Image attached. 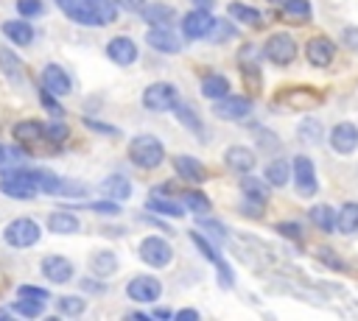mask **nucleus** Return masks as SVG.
Returning <instances> with one entry per match:
<instances>
[{
  "instance_id": "dca6fc26",
  "label": "nucleus",
  "mask_w": 358,
  "mask_h": 321,
  "mask_svg": "<svg viewBox=\"0 0 358 321\" xmlns=\"http://www.w3.org/2000/svg\"><path fill=\"white\" fill-rule=\"evenodd\" d=\"M42 274H45L50 282L64 285V282L73 279V262L64 260V257H59V254H50V257L42 260Z\"/></svg>"
},
{
  "instance_id": "4be33fe9",
  "label": "nucleus",
  "mask_w": 358,
  "mask_h": 321,
  "mask_svg": "<svg viewBox=\"0 0 358 321\" xmlns=\"http://www.w3.org/2000/svg\"><path fill=\"white\" fill-rule=\"evenodd\" d=\"M165 195H168V193H154V190H151V198H148V204H145V207H148L151 212H157V215L182 218V215H185V209H182L176 201H168Z\"/></svg>"
},
{
  "instance_id": "bb28decb",
  "label": "nucleus",
  "mask_w": 358,
  "mask_h": 321,
  "mask_svg": "<svg viewBox=\"0 0 358 321\" xmlns=\"http://www.w3.org/2000/svg\"><path fill=\"white\" fill-rule=\"evenodd\" d=\"M78 218L73 215V212H53L50 218H48V229L50 232H56V234H76L78 232Z\"/></svg>"
},
{
  "instance_id": "c756f323",
  "label": "nucleus",
  "mask_w": 358,
  "mask_h": 321,
  "mask_svg": "<svg viewBox=\"0 0 358 321\" xmlns=\"http://www.w3.org/2000/svg\"><path fill=\"white\" fill-rule=\"evenodd\" d=\"M280 17L285 22H305L310 17V3L308 0H285Z\"/></svg>"
},
{
  "instance_id": "2eb2a0df",
  "label": "nucleus",
  "mask_w": 358,
  "mask_h": 321,
  "mask_svg": "<svg viewBox=\"0 0 358 321\" xmlns=\"http://www.w3.org/2000/svg\"><path fill=\"white\" fill-rule=\"evenodd\" d=\"M106 56H109L115 64L129 67V64L137 61V45H134L129 36H115V39H109V45H106Z\"/></svg>"
},
{
  "instance_id": "f8f14e48",
  "label": "nucleus",
  "mask_w": 358,
  "mask_h": 321,
  "mask_svg": "<svg viewBox=\"0 0 358 321\" xmlns=\"http://www.w3.org/2000/svg\"><path fill=\"white\" fill-rule=\"evenodd\" d=\"M145 42L157 53H179V47H182V42H179L176 31H171V25H151V31H145Z\"/></svg>"
},
{
  "instance_id": "603ef678",
  "label": "nucleus",
  "mask_w": 358,
  "mask_h": 321,
  "mask_svg": "<svg viewBox=\"0 0 358 321\" xmlns=\"http://www.w3.org/2000/svg\"><path fill=\"white\" fill-rule=\"evenodd\" d=\"M42 103H45V109H48V112H53V114H59V117H62V106L53 100V92H48L45 87H42Z\"/></svg>"
},
{
  "instance_id": "6e6552de",
  "label": "nucleus",
  "mask_w": 358,
  "mask_h": 321,
  "mask_svg": "<svg viewBox=\"0 0 358 321\" xmlns=\"http://www.w3.org/2000/svg\"><path fill=\"white\" fill-rule=\"evenodd\" d=\"M263 53H266V59L268 61H274V64H291L294 61V56H296V42L288 36V33H274V36H268V42L263 45Z\"/></svg>"
},
{
  "instance_id": "de8ad7c7",
  "label": "nucleus",
  "mask_w": 358,
  "mask_h": 321,
  "mask_svg": "<svg viewBox=\"0 0 358 321\" xmlns=\"http://www.w3.org/2000/svg\"><path fill=\"white\" fill-rule=\"evenodd\" d=\"M215 265H218V285H221V288H232V285H235V276H232V268H229L227 262H221V260H218Z\"/></svg>"
},
{
  "instance_id": "9d476101",
  "label": "nucleus",
  "mask_w": 358,
  "mask_h": 321,
  "mask_svg": "<svg viewBox=\"0 0 358 321\" xmlns=\"http://www.w3.org/2000/svg\"><path fill=\"white\" fill-rule=\"evenodd\" d=\"M213 22H215V17L210 14V8L199 6V8H193V11H187L182 17V31H185L187 39H207Z\"/></svg>"
},
{
  "instance_id": "09e8293b",
  "label": "nucleus",
  "mask_w": 358,
  "mask_h": 321,
  "mask_svg": "<svg viewBox=\"0 0 358 321\" xmlns=\"http://www.w3.org/2000/svg\"><path fill=\"white\" fill-rule=\"evenodd\" d=\"M87 209L101 212V215H117V212H120V207H117L115 201H95V204H90Z\"/></svg>"
},
{
  "instance_id": "423d86ee",
  "label": "nucleus",
  "mask_w": 358,
  "mask_h": 321,
  "mask_svg": "<svg viewBox=\"0 0 358 321\" xmlns=\"http://www.w3.org/2000/svg\"><path fill=\"white\" fill-rule=\"evenodd\" d=\"M137 254H140V260H143L145 265H151V268H165V265L173 260V248H171V243H168L165 237H157V234L145 237V240L140 243Z\"/></svg>"
},
{
  "instance_id": "6e6d98bb",
  "label": "nucleus",
  "mask_w": 358,
  "mask_h": 321,
  "mask_svg": "<svg viewBox=\"0 0 358 321\" xmlns=\"http://www.w3.org/2000/svg\"><path fill=\"white\" fill-rule=\"evenodd\" d=\"M84 290H92V293H101V290H103V285H98V282H90V279H87V282H84Z\"/></svg>"
},
{
  "instance_id": "864d4df0",
  "label": "nucleus",
  "mask_w": 358,
  "mask_h": 321,
  "mask_svg": "<svg viewBox=\"0 0 358 321\" xmlns=\"http://www.w3.org/2000/svg\"><path fill=\"white\" fill-rule=\"evenodd\" d=\"M84 123H87L90 128H95V131H103V134H112V137L117 134V128H115V126H103V123H98V120H92V117H87Z\"/></svg>"
},
{
  "instance_id": "6ab92c4d",
  "label": "nucleus",
  "mask_w": 358,
  "mask_h": 321,
  "mask_svg": "<svg viewBox=\"0 0 358 321\" xmlns=\"http://www.w3.org/2000/svg\"><path fill=\"white\" fill-rule=\"evenodd\" d=\"M280 98H282V103H288L291 109H310V106H316V103L322 100V98H319V92H316V89H310V87L288 89V92H282Z\"/></svg>"
},
{
  "instance_id": "412c9836",
  "label": "nucleus",
  "mask_w": 358,
  "mask_h": 321,
  "mask_svg": "<svg viewBox=\"0 0 358 321\" xmlns=\"http://www.w3.org/2000/svg\"><path fill=\"white\" fill-rule=\"evenodd\" d=\"M176 173L185 179V181H193V184H199V181H204V167H201V162L196 159V156H176Z\"/></svg>"
},
{
  "instance_id": "a211bd4d",
  "label": "nucleus",
  "mask_w": 358,
  "mask_h": 321,
  "mask_svg": "<svg viewBox=\"0 0 358 321\" xmlns=\"http://www.w3.org/2000/svg\"><path fill=\"white\" fill-rule=\"evenodd\" d=\"M42 87L48 92H53V95H67L70 92V78L59 64H48L42 70Z\"/></svg>"
},
{
  "instance_id": "9b49d317",
  "label": "nucleus",
  "mask_w": 358,
  "mask_h": 321,
  "mask_svg": "<svg viewBox=\"0 0 358 321\" xmlns=\"http://www.w3.org/2000/svg\"><path fill=\"white\" fill-rule=\"evenodd\" d=\"M252 112V100L249 98H241V95H224L213 103V114L215 117H224V120H241Z\"/></svg>"
},
{
  "instance_id": "bf43d9fd",
  "label": "nucleus",
  "mask_w": 358,
  "mask_h": 321,
  "mask_svg": "<svg viewBox=\"0 0 358 321\" xmlns=\"http://www.w3.org/2000/svg\"><path fill=\"white\" fill-rule=\"evenodd\" d=\"M193 3H196V6H201V8H207V3H210V0H193Z\"/></svg>"
},
{
  "instance_id": "4c0bfd02",
  "label": "nucleus",
  "mask_w": 358,
  "mask_h": 321,
  "mask_svg": "<svg viewBox=\"0 0 358 321\" xmlns=\"http://www.w3.org/2000/svg\"><path fill=\"white\" fill-rule=\"evenodd\" d=\"M56 307H59V313H64V315H81L84 307H87V301H84L81 296H62V299L56 301Z\"/></svg>"
},
{
  "instance_id": "0eeeda50",
  "label": "nucleus",
  "mask_w": 358,
  "mask_h": 321,
  "mask_svg": "<svg viewBox=\"0 0 358 321\" xmlns=\"http://www.w3.org/2000/svg\"><path fill=\"white\" fill-rule=\"evenodd\" d=\"M291 173H294V184H296V193H299V195H313V193L319 190L313 162H310L305 154H299V156L291 159Z\"/></svg>"
},
{
  "instance_id": "f257e3e1",
  "label": "nucleus",
  "mask_w": 358,
  "mask_h": 321,
  "mask_svg": "<svg viewBox=\"0 0 358 321\" xmlns=\"http://www.w3.org/2000/svg\"><path fill=\"white\" fill-rule=\"evenodd\" d=\"M62 11L81 25H109L117 17V3L112 0H59Z\"/></svg>"
},
{
  "instance_id": "ea45409f",
  "label": "nucleus",
  "mask_w": 358,
  "mask_h": 321,
  "mask_svg": "<svg viewBox=\"0 0 358 321\" xmlns=\"http://www.w3.org/2000/svg\"><path fill=\"white\" fill-rule=\"evenodd\" d=\"M241 190H243V195H246V198H255V201H266V187H263L257 179H252L249 173L243 176V181H241Z\"/></svg>"
},
{
  "instance_id": "7c9ffc66",
  "label": "nucleus",
  "mask_w": 358,
  "mask_h": 321,
  "mask_svg": "<svg viewBox=\"0 0 358 321\" xmlns=\"http://www.w3.org/2000/svg\"><path fill=\"white\" fill-rule=\"evenodd\" d=\"M308 218H310L322 232L336 229V212H333L327 204H313V207L308 209Z\"/></svg>"
},
{
  "instance_id": "5fc2aeb1",
  "label": "nucleus",
  "mask_w": 358,
  "mask_h": 321,
  "mask_svg": "<svg viewBox=\"0 0 358 321\" xmlns=\"http://www.w3.org/2000/svg\"><path fill=\"white\" fill-rule=\"evenodd\" d=\"M115 3L126 11H143V6H145V0H115Z\"/></svg>"
},
{
  "instance_id": "052dcab7",
  "label": "nucleus",
  "mask_w": 358,
  "mask_h": 321,
  "mask_svg": "<svg viewBox=\"0 0 358 321\" xmlns=\"http://www.w3.org/2000/svg\"><path fill=\"white\" fill-rule=\"evenodd\" d=\"M268 3H280V6H282V3H285V0H268Z\"/></svg>"
},
{
  "instance_id": "aec40b11",
  "label": "nucleus",
  "mask_w": 358,
  "mask_h": 321,
  "mask_svg": "<svg viewBox=\"0 0 358 321\" xmlns=\"http://www.w3.org/2000/svg\"><path fill=\"white\" fill-rule=\"evenodd\" d=\"M101 193L109 195L112 201H126L131 195V181L126 176H120V173H112V176H106L101 181Z\"/></svg>"
},
{
  "instance_id": "c03bdc74",
  "label": "nucleus",
  "mask_w": 358,
  "mask_h": 321,
  "mask_svg": "<svg viewBox=\"0 0 358 321\" xmlns=\"http://www.w3.org/2000/svg\"><path fill=\"white\" fill-rule=\"evenodd\" d=\"M190 240L196 243V248H199V251H201V254H204L210 262H218V254H215V248H213V246H210V243H207V240H204L199 232H190Z\"/></svg>"
},
{
  "instance_id": "13d9d810",
  "label": "nucleus",
  "mask_w": 358,
  "mask_h": 321,
  "mask_svg": "<svg viewBox=\"0 0 358 321\" xmlns=\"http://www.w3.org/2000/svg\"><path fill=\"white\" fill-rule=\"evenodd\" d=\"M154 318H171V310H154Z\"/></svg>"
},
{
  "instance_id": "37998d69",
  "label": "nucleus",
  "mask_w": 358,
  "mask_h": 321,
  "mask_svg": "<svg viewBox=\"0 0 358 321\" xmlns=\"http://www.w3.org/2000/svg\"><path fill=\"white\" fill-rule=\"evenodd\" d=\"M17 11L22 17H39L45 11V6H42V0H17Z\"/></svg>"
},
{
  "instance_id": "c9c22d12",
  "label": "nucleus",
  "mask_w": 358,
  "mask_h": 321,
  "mask_svg": "<svg viewBox=\"0 0 358 321\" xmlns=\"http://www.w3.org/2000/svg\"><path fill=\"white\" fill-rule=\"evenodd\" d=\"M232 36H235V25L227 22V20H215L213 28H210V33H207L210 42H227V39H232Z\"/></svg>"
},
{
  "instance_id": "39448f33",
  "label": "nucleus",
  "mask_w": 358,
  "mask_h": 321,
  "mask_svg": "<svg viewBox=\"0 0 358 321\" xmlns=\"http://www.w3.org/2000/svg\"><path fill=\"white\" fill-rule=\"evenodd\" d=\"M39 234H42V229H39L36 221H31V218H17V221H11V223L3 229V240H6L8 246H14V248H28V246H34V243L39 240Z\"/></svg>"
},
{
  "instance_id": "a19ab883",
  "label": "nucleus",
  "mask_w": 358,
  "mask_h": 321,
  "mask_svg": "<svg viewBox=\"0 0 358 321\" xmlns=\"http://www.w3.org/2000/svg\"><path fill=\"white\" fill-rule=\"evenodd\" d=\"M185 207L193 209V212H207L210 209V198L193 190V193H185Z\"/></svg>"
},
{
  "instance_id": "79ce46f5",
  "label": "nucleus",
  "mask_w": 358,
  "mask_h": 321,
  "mask_svg": "<svg viewBox=\"0 0 358 321\" xmlns=\"http://www.w3.org/2000/svg\"><path fill=\"white\" fill-rule=\"evenodd\" d=\"M20 162H22V154H20V151H11V148H3V145H0V170L20 167Z\"/></svg>"
},
{
  "instance_id": "a878e982",
  "label": "nucleus",
  "mask_w": 358,
  "mask_h": 321,
  "mask_svg": "<svg viewBox=\"0 0 358 321\" xmlns=\"http://www.w3.org/2000/svg\"><path fill=\"white\" fill-rule=\"evenodd\" d=\"M11 134H14L17 142H36V140L45 137V126L36 123V120H20V123L11 128Z\"/></svg>"
},
{
  "instance_id": "f3484780",
  "label": "nucleus",
  "mask_w": 358,
  "mask_h": 321,
  "mask_svg": "<svg viewBox=\"0 0 358 321\" xmlns=\"http://www.w3.org/2000/svg\"><path fill=\"white\" fill-rule=\"evenodd\" d=\"M224 162H227L232 170H238V173H252L255 165H257V156H255V151L246 148V145H232V148H227Z\"/></svg>"
},
{
  "instance_id": "ddd939ff",
  "label": "nucleus",
  "mask_w": 358,
  "mask_h": 321,
  "mask_svg": "<svg viewBox=\"0 0 358 321\" xmlns=\"http://www.w3.org/2000/svg\"><path fill=\"white\" fill-rule=\"evenodd\" d=\"M305 56H308V61H310L313 67H327V64H333V59H336V45H333L327 36H313V39H308V45H305Z\"/></svg>"
},
{
  "instance_id": "72a5a7b5",
  "label": "nucleus",
  "mask_w": 358,
  "mask_h": 321,
  "mask_svg": "<svg viewBox=\"0 0 358 321\" xmlns=\"http://www.w3.org/2000/svg\"><path fill=\"white\" fill-rule=\"evenodd\" d=\"M0 67H3V73H6L11 81H20V75H22V64H20V59H17L8 47H0Z\"/></svg>"
},
{
  "instance_id": "20e7f679",
  "label": "nucleus",
  "mask_w": 358,
  "mask_h": 321,
  "mask_svg": "<svg viewBox=\"0 0 358 321\" xmlns=\"http://www.w3.org/2000/svg\"><path fill=\"white\" fill-rule=\"evenodd\" d=\"M179 103V89L168 81H157V84H148L145 92H143V106L148 112H168Z\"/></svg>"
},
{
  "instance_id": "f704fd0d",
  "label": "nucleus",
  "mask_w": 358,
  "mask_h": 321,
  "mask_svg": "<svg viewBox=\"0 0 358 321\" xmlns=\"http://www.w3.org/2000/svg\"><path fill=\"white\" fill-rule=\"evenodd\" d=\"M42 307H45V301H39V299H22L20 296V301L11 304V313H20L25 318H36V315H42Z\"/></svg>"
},
{
  "instance_id": "3c124183",
  "label": "nucleus",
  "mask_w": 358,
  "mask_h": 321,
  "mask_svg": "<svg viewBox=\"0 0 358 321\" xmlns=\"http://www.w3.org/2000/svg\"><path fill=\"white\" fill-rule=\"evenodd\" d=\"M277 232H280L282 237H294V240H299V237H302L299 223H277Z\"/></svg>"
},
{
  "instance_id": "473e14b6",
  "label": "nucleus",
  "mask_w": 358,
  "mask_h": 321,
  "mask_svg": "<svg viewBox=\"0 0 358 321\" xmlns=\"http://www.w3.org/2000/svg\"><path fill=\"white\" fill-rule=\"evenodd\" d=\"M229 14L238 20V22H243V25H260V11L255 8V6H246V3H229Z\"/></svg>"
},
{
  "instance_id": "c85d7f7f",
  "label": "nucleus",
  "mask_w": 358,
  "mask_h": 321,
  "mask_svg": "<svg viewBox=\"0 0 358 321\" xmlns=\"http://www.w3.org/2000/svg\"><path fill=\"white\" fill-rule=\"evenodd\" d=\"M117 268V257L112 251H95L92 260H90V271L95 276H112Z\"/></svg>"
},
{
  "instance_id": "a18cd8bd",
  "label": "nucleus",
  "mask_w": 358,
  "mask_h": 321,
  "mask_svg": "<svg viewBox=\"0 0 358 321\" xmlns=\"http://www.w3.org/2000/svg\"><path fill=\"white\" fill-rule=\"evenodd\" d=\"M45 137H48L50 142H62V140L67 137V126L59 123V120H53L50 126H45Z\"/></svg>"
},
{
  "instance_id": "1a4fd4ad",
  "label": "nucleus",
  "mask_w": 358,
  "mask_h": 321,
  "mask_svg": "<svg viewBox=\"0 0 358 321\" xmlns=\"http://www.w3.org/2000/svg\"><path fill=\"white\" fill-rule=\"evenodd\" d=\"M126 293H129L131 301L151 304V301H157L162 296V282L157 276H134V279H129Z\"/></svg>"
},
{
  "instance_id": "393cba45",
  "label": "nucleus",
  "mask_w": 358,
  "mask_h": 321,
  "mask_svg": "<svg viewBox=\"0 0 358 321\" xmlns=\"http://www.w3.org/2000/svg\"><path fill=\"white\" fill-rule=\"evenodd\" d=\"M143 20L148 22V25H171L173 22V8L171 6H165V3H151V6H145L143 11Z\"/></svg>"
},
{
  "instance_id": "4d7b16f0",
  "label": "nucleus",
  "mask_w": 358,
  "mask_h": 321,
  "mask_svg": "<svg viewBox=\"0 0 358 321\" xmlns=\"http://www.w3.org/2000/svg\"><path fill=\"white\" fill-rule=\"evenodd\" d=\"M176 318H199V313L196 310H179Z\"/></svg>"
},
{
  "instance_id": "2f4dec72",
  "label": "nucleus",
  "mask_w": 358,
  "mask_h": 321,
  "mask_svg": "<svg viewBox=\"0 0 358 321\" xmlns=\"http://www.w3.org/2000/svg\"><path fill=\"white\" fill-rule=\"evenodd\" d=\"M288 176H291V162H285V159H274V162L266 165V181H268V184L282 187V184L288 181Z\"/></svg>"
},
{
  "instance_id": "f03ea898",
  "label": "nucleus",
  "mask_w": 358,
  "mask_h": 321,
  "mask_svg": "<svg viewBox=\"0 0 358 321\" xmlns=\"http://www.w3.org/2000/svg\"><path fill=\"white\" fill-rule=\"evenodd\" d=\"M129 159L143 170H154L165 159V145L154 134H140L129 142Z\"/></svg>"
},
{
  "instance_id": "5701e85b",
  "label": "nucleus",
  "mask_w": 358,
  "mask_h": 321,
  "mask_svg": "<svg viewBox=\"0 0 358 321\" xmlns=\"http://www.w3.org/2000/svg\"><path fill=\"white\" fill-rule=\"evenodd\" d=\"M336 229H338L341 234H355V232H358V204H355V201H347V204L338 209V215H336Z\"/></svg>"
},
{
  "instance_id": "e433bc0d",
  "label": "nucleus",
  "mask_w": 358,
  "mask_h": 321,
  "mask_svg": "<svg viewBox=\"0 0 358 321\" xmlns=\"http://www.w3.org/2000/svg\"><path fill=\"white\" fill-rule=\"evenodd\" d=\"M299 140L308 142V145L319 142L322 140V123L319 120H302L299 123Z\"/></svg>"
},
{
  "instance_id": "b1692460",
  "label": "nucleus",
  "mask_w": 358,
  "mask_h": 321,
  "mask_svg": "<svg viewBox=\"0 0 358 321\" xmlns=\"http://www.w3.org/2000/svg\"><path fill=\"white\" fill-rule=\"evenodd\" d=\"M3 33H6L14 45H31V42H34V28H31L28 22H22V20H8V22H3Z\"/></svg>"
},
{
  "instance_id": "cd10ccee",
  "label": "nucleus",
  "mask_w": 358,
  "mask_h": 321,
  "mask_svg": "<svg viewBox=\"0 0 358 321\" xmlns=\"http://www.w3.org/2000/svg\"><path fill=\"white\" fill-rule=\"evenodd\" d=\"M227 92H229V81H227L224 75L213 73V75H204V78H201V95H204V98L218 100V98H224Z\"/></svg>"
},
{
  "instance_id": "8fccbe9b",
  "label": "nucleus",
  "mask_w": 358,
  "mask_h": 321,
  "mask_svg": "<svg viewBox=\"0 0 358 321\" xmlns=\"http://www.w3.org/2000/svg\"><path fill=\"white\" fill-rule=\"evenodd\" d=\"M341 39H344V45H347L350 50H358V28H355V25H347V28L341 31Z\"/></svg>"
},
{
  "instance_id": "7ed1b4c3",
  "label": "nucleus",
  "mask_w": 358,
  "mask_h": 321,
  "mask_svg": "<svg viewBox=\"0 0 358 321\" xmlns=\"http://www.w3.org/2000/svg\"><path fill=\"white\" fill-rule=\"evenodd\" d=\"M0 193L11 195V198H34L39 193L36 170H25V167L6 170V176L0 179Z\"/></svg>"
},
{
  "instance_id": "49530a36",
  "label": "nucleus",
  "mask_w": 358,
  "mask_h": 321,
  "mask_svg": "<svg viewBox=\"0 0 358 321\" xmlns=\"http://www.w3.org/2000/svg\"><path fill=\"white\" fill-rule=\"evenodd\" d=\"M17 296H22V299H39V301L50 299L48 290H45V288H36V285H22V288L17 290Z\"/></svg>"
},
{
  "instance_id": "4468645a",
  "label": "nucleus",
  "mask_w": 358,
  "mask_h": 321,
  "mask_svg": "<svg viewBox=\"0 0 358 321\" xmlns=\"http://www.w3.org/2000/svg\"><path fill=\"white\" fill-rule=\"evenodd\" d=\"M330 148L336 154H352L358 148V126L352 123H338L330 128Z\"/></svg>"
},
{
  "instance_id": "58836bf2",
  "label": "nucleus",
  "mask_w": 358,
  "mask_h": 321,
  "mask_svg": "<svg viewBox=\"0 0 358 321\" xmlns=\"http://www.w3.org/2000/svg\"><path fill=\"white\" fill-rule=\"evenodd\" d=\"M173 112H176V117L182 120V126H187L190 131H196V134H201V123L196 120V114H193V109H190V106H185V103L179 100V103L173 106Z\"/></svg>"
}]
</instances>
